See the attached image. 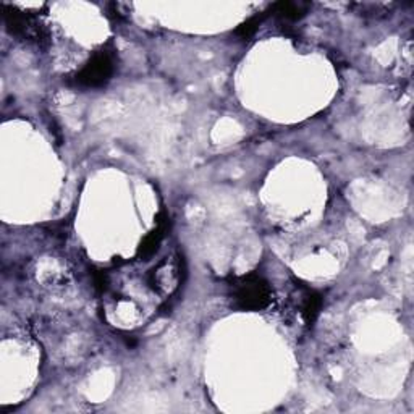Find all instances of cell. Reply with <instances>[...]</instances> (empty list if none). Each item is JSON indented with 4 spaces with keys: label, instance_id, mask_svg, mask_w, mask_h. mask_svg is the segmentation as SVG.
<instances>
[{
    "label": "cell",
    "instance_id": "52a82bcc",
    "mask_svg": "<svg viewBox=\"0 0 414 414\" xmlns=\"http://www.w3.org/2000/svg\"><path fill=\"white\" fill-rule=\"evenodd\" d=\"M261 21H262V16H253V18L244 21L243 25H239L238 30L235 31V35L239 36L242 39H248L251 36H254V32L257 31V28H259Z\"/></svg>",
    "mask_w": 414,
    "mask_h": 414
},
{
    "label": "cell",
    "instance_id": "277c9868",
    "mask_svg": "<svg viewBox=\"0 0 414 414\" xmlns=\"http://www.w3.org/2000/svg\"><path fill=\"white\" fill-rule=\"evenodd\" d=\"M158 225L153 232H150L146 238L143 239L141 246H139L138 249V254L141 257H149L153 256L155 251H158L159 244L162 243V239L165 237V232H167V227H169V219L164 214H160L158 217Z\"/></svg>",
    "mask_w": 414,
    "mask_h": 414
},
{
    "label": "cell",
    "instance_id": "5b68a950",
    "mask_svg": "<svg viewBox=\"0 0 414 414\" xmlns=\"http://www.w3.org/2000/svg\"><path fill=\"white\" fill-rule=\"evenodd\" d=\"M272 10L285 20H300L307 12V5L301 2H278L272 5Z\"/></svg>",
    "mask_w": 414,
    "mask_h": 414
},
{
    "label": "cell",
    "instance_id": "6da1fadb",
    "mask_svg": "<svg viewBox=\"0 0 414 414\" xmlns=\"http://www.w3.org/2000/svg\"><path fill=\"white\" fill-rule=\"evenodd\" d=\"M232 296L239 309L261 311L271 304L272 288L264 277L248 273L232 285Z\"/></svg>",
    "mask_w": 414,
    "mask_h": 414
},
{
    "label": "cell",
    "instance_id": "7a4b0ae2",
    "mask_svg": "<svg viewBox=\"0 0 414 414\" xmlns=\"http://www.w3.org/2000/svg\"><path fill=\"white\" fill-rule=\"evenodd\" d=\"M115 73V50L100 49L75 75V83L81 88H102Z\"/></svg>",
    "mask_w": 414,
    "mask_h": 414
},
{
    "label": "cell",
    "instance_id": "3957f363",
    "mask_svg": "<svg viewBox=\"0 0 414 414\" xmlns=\"http://www.w3.org/2000/svg\"><path fill=\"white\" fill-rule=\"evenodd\" d=\"M5 23L12 35L26 37V39H39L41 37V28L35 21L31 15L21 13L16 8H10L4 5Z\"/></svg>",
    "mask_w": 414,
    "mask_h": 414
},
{
    "label": "cell",
    "instance_id": "8992f818",
    "mask_svg": "<svg viewBox=\"0 0 414 414\" xmlns=\"http://www.w3.org/2000/svg\"><path fill=\"white\" fill-rule=\"evenodd\" d=\"M321 306H322V300L317 293L309 292L306 295L304 304H303V316H304L306 324H311L316 321L319 311H321Z\"/></svg>",
    "mask_w": 414,
    "mask_h": 414
}]
</instances>
